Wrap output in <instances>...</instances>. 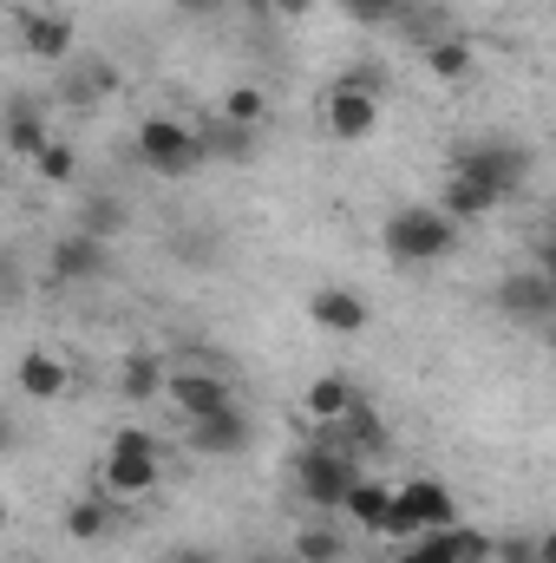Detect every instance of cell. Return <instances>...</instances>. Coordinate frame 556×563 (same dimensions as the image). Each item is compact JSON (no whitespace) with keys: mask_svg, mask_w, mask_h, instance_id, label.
Listing matches in <instances>:
<instances>
[{"mask_svg":"<svg viewBox=\"0 0 556 563\" xmlns=\"http://www.w3.org/2000/svg\"><path fill=\"white\" fill-rule=\"evenodd\" d=\"M256 144H263V132H249V125L203 119V157H210V164H249V157H256Z\"/></svg>","mask_w":556,"mask_h":563,"instance_id":"cell-22","label":"cell"},{"mask_svg":"<svg viewBox=\"0 0 556 563\" xmlns=\"http://www.w3.org/2000/svg\"><path fill=\"white\" fill-rule=\"evenodd\" d=\"M170 7H177L184 20H216V13H223L230 0H170Z\"/></svg>","mask_w":556,"mask_h":563,"instance_id":"cell-32","label":"cell"},{"mask_svg":"<svg viewBox=\"0 0 556 563\" xmlns=\"http://www.w3.org/2000/svg\"><path fill=\"white\" fill-rule=\"evenodd\" d=\"M498 563H544V551H537V538L511 531V538H498Z\"/></svg>","mask_w":556,"mask_h":563,"instance_id":"cell-29","label":"cell"},{"mask_svg":"<svg viewBox=\"0 0 556 563\" xmlns=\"http://www.w3.org/2000/svg\"><path fill=\"white\" fill-rule=\"evenodd\" d=\"M33 170H40L46 184H73V177H79V151H73L66 139H53L40 157H33Z\"/></svg>","mask_w":556,"mask_h":563,"instance_id":"cell-28","label":"cell"},{"mask_svg":"<svg viewBox=\"0 0 556 563\" xmlns=\"http://www.w3.org/2000/svg\"><path fill=\"white\" fill-rule=\"evenodd\" d=\"M157 485H164V445H157V432L151 426H119L112 445H105V459H99V492H112L119 505H132V498H151Z\"/></svg>","mask_w":556,"mask_h":563,"instance_id":"cell-3","label":"cell"},{"mask_svg":"<svg viewBox=\"0 0 556 563\" xmlns=\"http://www.w3.org/2000/svg\"><path fill=\"white\" fill-rule=\"evenodd\" d=\"M119 394L144 407V400H157V394H170V361H157V354H125V367H119Z\"/></svg>","mask_w":556,"mask_h":563,"instance_id":"cell-21","label":"cell"},{"mask_svg":"<svg viewBox=\"0 0 556 563\" xmlns=\"http://www.w3.org/2000/svg\"><path fill=\"white\" fill-rule=\"evenodd\" d=\"M13 26H20V46H26V59H40V66H66L73 59V20L66 13H26V7H13Z\"/></svg>","mask_w":556,"mask_h":563,"instance_id":"cell-13","label":"cell"},{"mask_svg":"<svg viewBox=\"0 0 556 563\" xmlns=\"http://www.w3.org/2000/svg\"><path fill=\"white\" fill-rule=\"evenodd\" d=\"M360 452L334 432V426H314V439L294 452V498L308 505V511H347V492L360 485Z\"/></svg>","mask_w":556,"mask_h":563,"instance_id":"cell-1","label":"cell"},{"mask_svg":"<svg viewBox=\"0 0 556 563\" xmlns=\"http://www.w3.org/2000/svg\"><path fill=\"white\" fill-rule=\"evenodd\" d=\"M452 170H465V177H478V184H491L498 197H511V190H524V177H531V144L518 139H478L458 151V164Z\"/></svg>","mask_w":556,"mask_h":563,"instance_id":"cell-7","label":"cell"},{"mask_svg":"<svg viewBox=\"0 0 556 563\" xmlns=\"http://www.w3.org/2000/svg\"><path fill=\"white\" fill-rule=\"evenodd\" d=\"M458 236H465V223H452L438 203H400V210H387V223H380V250H387L400 269H432V263H445V256L458 250Z\"/></svg>","mask_w":556,"mask_h":563,"instance_id":"cell-2","label":"cell"},{"mask_svg":"<svg viewBox=\"0 0 556 563\" xmlns=\"http://www.w3.org/2000/svg\"><path fill=\"white\" fill-rule=\"evenodd\" d=\"M216 119L263 132V125H269V92H263V86H230V92H223V106H216Z\"/></svg>","mask_w":556,"mask_h":563,"instance_id":"cell-26","label":"cell"},{"mask_svg":"<svg viewBox=\"0 0 556 563\" xmlns=\"http://www.w3.org/2000/svg\"><path fill=\"white\" fill-rule=\"evenodd\" d=\"M551 276H556V203H551Z\"/></svg>","mask_w":556,"mask_h":563,"instance_id":"cell-35","label":"cell"},{"mask_svg":"<svg viewBox=\"0 0 556 563\" xmlns=\"http://www.w3.org/2000/svg\"><path fill=\"white\" fill-rule=\"evenodd\" d=\"M551 347H556V321H551Z\"/></svg>","mask_w":556,"mask_h":563,"instance_id":"cell-38","label":"cell"},{"mask_svg":"<svg viewBox=\"0 0 556 563\" xmlns=\"http://www.w3.org/2000/svg\"><path fill=\"white\" fill-rule=\"evenodd\" d=\"M321 132L334 144H367L380 132V79L374 73H347L321 92Z\"/></svg>","mask_w":556,"mask_h":563,"instance_id":"cell-4","label":"cell"},{"mask_svg":"<svg viewBox=\"0 0 556 563\" xmlns=\"http://www.w3.org/2000/svg\"><path fill=\"white\" fill-rule=\"evenodd\" d=\"M419 59H425V73H432L438 86H465V79L478 73V53H471V40H458V33H432V40L419 46Z\"/></svg>","mask_w":556,"mask_h":563,"instance_id":"cell-18","label":"cell"},{"mask_svg":"<svg viewBox=\"0 0 556 563\" xmlns=\"http://www.w3.org/2000/svg\"><path fill=\"white\" fill-rule=\"evenodd\" d=\"M125 223H132V210H125V197H86V210H79V230H92V236H125Z\"/></svg>","mask_w":556,"mask_h":563,"instance_id":"cell-27","label":"cell"},{"mask_svg":"<svg viewBox=\"0 0 556 563\" xmlns=\"http://www.w3.org/2000/svg\"><path fill=\"white\" fill-rule=\"evenodd\" d=\"M105 269H112V250H105V236H92V230H66V236L53 243V256H46L53 288H86V282H99Z\"/></svg>","mask_w":556,"mask_h":563,"instance_id":"cell-10","label":"cell"},{"mask_svg":"<svg viewBox=\"0 0 556 563\" xmlns=\"http://www.w3.org/2000/svg\"><path fill=\"white\" fill-rule=\"evenodd\" d=\"M164 563H223V558H216V551H203V544H177Z\"/></svg>","mask_w":556,"mask_h":563,"instance_id":"cell-33","label":"cell"},{"mask_svg":"<svg viewBox=\"0 0 556 563\" xmlns=\"http://www.w3.org/2000/svg\"><path fill=\"white\" fill-rule=\"evenodd\" d=\"M400 7H407V0H400Z\"/></svg>","mask_w":556,"mask_h":563,"instance_id":"cell-40","label":"cell"},{"mask_svg":"<svg viewBox=\"0 0 556 563\" xmlns=\"http://www.w3.org/2000/svg\"><path fill=\"white\" fill-rule=\"evenodd\" d=\"M308 321H314L321 334L354 341V334H367V328H374V301H367L360 288H347V282H321V288L308 295Z\"/></svg>","mask_w":556,"mask_h":563,"instance_id":"cell-9","label":"cell"},{"mask_svg":"<svg viewBox=\"0 0 556 563\" xmlns=\"http://www.w3.org/2000/svg\"><path fill=\"white\" fill-rule=\"evenodd\" d=\"M13 7H20V0H13Z\"/></svg>","mask_w":556,"mask_h":563,"instance_id":"cell-39","label":"cell"},{"mask_svg":"<svg viewBox=\"0 0 556 563\" xmlns=\"http://www.w3.org/2000/svg\"><path fill=\"white\" fill-rule=\"evenodd\" d=\"M334 432H341L360 459H374V452H387V445H393V439H387V420H380V407H374V400H354V407H347V420L334 426Z\"/></svg>","mask_w":556,"mask_h":563,"instance_id":"cell-23","label":"cell"},{"mask_svg":"<svg viewBox=\"0 0 556 563\" xmlns=\"http://www.w3.org/2000/svg\"><path fill=\"white\" fill-rule=\"evenodd\" d=\"M13 387H20L26 400H59V394H73V361L53 354V347H26V354L13 361Z\"/></svg>","mask_w":556,"mask_h":563,"instance_id":"cell-14","label":"cell"},{"mask_svg":"<svg viewBox=\"0 0 556 563\" xmlns=\"http://www.w3.org/2000/svg\"><path fill=\"white\" fill-rule=\"evenodd\" d=\"M112 531H119V498H112V492L92 485L86 498L66 505V538H73V544H105Z\"/></svg>","mask_w":556,"mask_h":563,"instance_id":"cell-15","label":"cell"},{"mask_svg":"<svg viewBox=\"0 0 556 563\" xmlns=\"http://www.w3.org/2000/svg\"><path fill=\"white\" fill-rule=\"evenodd\" d=\"M138 164L157 170V177H190V170H203V164H210V157H203V125L170 119V112H151L138 125Z\"/></svg>","mask_w":556,"mask_h":563,"instance_id":"cell-6","label":"cell"},{"mask_svg":"<svg viewBox=\"0 0 556 563\" xmlns=\"http://www.w3.org/2000/svg\"><path fill=\"white\" fill-rule=\"evenodd\" d=\"M347 13H360V20H387V13H400V0H341Z\"/></svg>","mask_w":556,"mask_h":563,"instance_id":"cell-31","label":"cell"},{"mask_svg":"<svg viewBox=\"0 0 556 563\" xmlns=\"http://www.w3.org/2000/svg\"><path fill=\"white\" fill-rule=\"evenodd\" d=\"M236 7H249V13H269V7H276V0H236Z\"/></svg>","mask_w":556,"mask_h":563,"instance_id":"cell-36","label":"cell"},{"mask_svg":"<svg viewBox=\"0 0 556 563\" xmlns=\"http://www.w3.org/2000/svg\"><path fill=\"white\" fill-rule=\"evenodd\" d=\"M354 400H360V387H354L347 374H321V380H308V394H301V413H308L314 426H341Z\"/></svg>","mask_w":556,"mask_h":563,"instance_id":"cell-20","label":"cell"},{"mask_svg":"<svg viewBox=\"0 0 556 563\" xmlns=\"http://www.w3.org/2000/svg\"><path fill=\"white\" fill-rule=\"evenodd\" d=\"M190 426V452L197 459H243L249 452V439H256V420H249V407L236 400V407H223V413H203V420H184Z\"/></svg>","mask_w":556,"mask_h":563,"instance_id":"cell-11","label":"cell"},{"mask_svg":"<svg viewBox=\"0 0 556 563\" xmlns=\"http://www.w3.org/2000/svg\"><path fill=\"white\" fill-rule=\"evenodd\" d=\"M184 420H203V413H223V407H236V387H230V374H216V367H184V374H170V394H164Z\"/></svg>","mask_w":556,"mask_h":563,"instance_id":"cell-12","label":"cell"},{"mask_svg":"<svg viewBox=\"0 0 556 563\" xmlns=\"http://www.w3.org/2000/svg\"><path fill=\"white\" fill-rule=\"evenodd\" d=\"M458 525V498H452V485L445 478H400V492H393V525H387V538L393 544H413V538H432V531H452Z\"/></svg>","mask_w":556,"mask_h":563,"instance_id":"cell-5","label":"cell"},{"mask_svg":"<svg viewBox=\"0 0 556 563\" xmlns=\"http://www.w3.org/2000/svg\"><path fill=\"white\" fill-rule=\"evenodd\" d=\"M393 478H374V472H360V485L347 492V518L367 531V538H387V525H393Z\"/></svg>","mask_w":556,"mask_h":563,"instance_id":"cell-17","label":"cell"},{"mask_svg":"<svg viewBox=\"0 0 556 563\" xmlns=\"http://www.w3.org/2000/svg\"><path fill=\"white\" fill-rule=\"evenodd\" d=\"M504 197L491 190V184H478V177H465V170H452L445 177V190H438V210L452 217V223H478V217H491Z\"/></svg>","mask_w":556,"mask_h":563,"instance_id":"cell-19","label":"cell"},{"mask_svg":"<svg viewBox=\"0 0 556 563\" xmlns=\"http://www.w3.org/2000/svg\"><path fill=\"white\" fill-rule=\"evenodd\" d=\"M256 563H294V558H256Z\"/></svg>","mask_w":556,"mask_h":563,"instance_id":"cell-37","label":"cell"},{"mask_svg":"<svg viewBox=\"0 0 556 563\" xmlns=\"http://www.w3.org/2000/svg\"><path fill=\"white\" fill-rule=\"evenodd\" d=\"M438 544H445V558L452 563H498V538L491 531H478V525H452V531H438Z\"/></svg>","mask_w":556,"mask_h":563,"instance_id":"cell-25","label":"cell"},{"mask_svg":"<svg viewBox=\"0 0 556 563\" xmlns=\"http://www.w3.org/2000/svg\"><path fill=\"white\" fill-rule=\"evenodd\" d=\"M537 551H544V563H556V525L551 531H537Z\"/></svg>","mask_w":556,"mask_h":563,"instance_id":"cell-34","label":"cell"},{"mask_svg":"<svg viewBox=\"0 0 556 563\" xmlns=\"http://www.w3.org/2000/svg\"><path fill=\"white\" fill-rule=\"evenodd\" d=\"M393 563H452V558H445V544H438V531H432V538L400 544V558H393Z\"/></svg>","mask_w":556,"mask_h":563,"instance_id":"cell-30","label":"cell"},{"mask_svg":"<svg viewBox=\"0 0 556 563\" xmlns=\"http://www.w3.org/2000/svg\"><path fill=\"white\" fill-rule=\"evenodd\" d=\"M46 144H53V125H46V106H40V99H26V92H13V99H7V151L33 164V157H40Z\"/></svg>","mask_w":556,"mask_h":563,"instance_id":"cell-16","label":"cell"},{"mask_svg":"<svg viewBox=\"0 0 556 563\" xmlns=\"http://www.w3.org/2000/svg\"><path fill=\"white\" fill-rule=\"evenodd\" d=\"M498 314L518 328H551L556 321V276L551 269H511L498 282Z\"/></svg>","mask_w":556,"mask_h":563,"instance_id":"cell-8","label":"cell"},{"mask_svg":"<svg viewBox=\"0 0 556 563\" xmlns=\"http://www.w3.org/2000/svg\"><path fill=\"white\" fill-rule=\"evenodd\" d=\"M294 563H341L347 558V538L334 531V525H321V511H314V525H301L294 531V551H288Z\"/></svg>","mask_w":556,"mask_h":563,"instance_id":"cell-24","label":"cell"}]
</instances>
